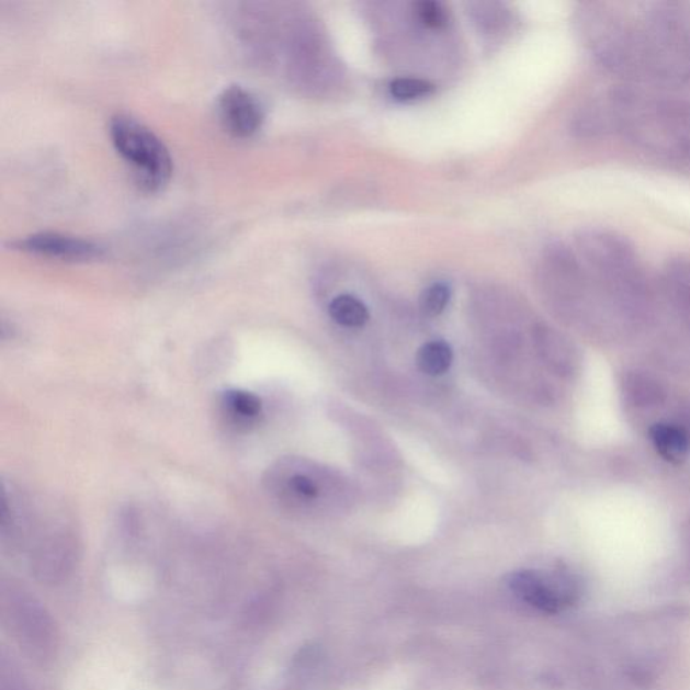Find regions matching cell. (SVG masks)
Wrapping results in <instances>:
<instances>
[{"label": "cell", "instance_id": "cell-1", "mask_svg": "<svg viewBox=\"0 0 690 690\" xmlns=\"http://www.w3.org/2000/svg\"><path fill=\"white\" fill-rule=\"evenodd\" d=\"M690 21L670 4L636 14L599 3L586 16L587 43L601 67L629 84L690 82Z\"/></svg>", "mask_w": 690, "mask_h": 690}, {"label": "cell", "instance_id": "cell-2", "mask_svg": "<svg viewBox=\"0 0 690 690\" xmlns=\"http://www.w3.org/2000/svg\"><path fill=\"white\" fill-rule=\"evenodd\" d=\"M606 123L659 162L690 167V100L624 84L610 93Z\"/></svg>", "mask_w": 690, "mask_h": 690}, {"label": "cell", "instance_id": "cell-3", "mask_svg": "<svg viewBox=\"0 0 690 690\" xmlns=\"http://www.w3.org/2000/svg\"><path fill=\"white\" fill-rule=\"evenodd\" d=\"M2 536L13 545L27 544L29 563L39 581L67 579L78 562V534L67 512L15 486L4 487Z\"/></svg>", "mask_w": 690, "mask_h": 690}, {"label": "cell", "instance_id": "cell-4", "mask_svg": "<svg viewBox=\"0 0 690 690\" xmlns=\"http://www.w3.org/2000/svg\"><path fill=\"white\" fill-rule=\"evenodd\" d=\"M577 257L593 280L624 308H640L647 282L631 241L607 228L586 229L577 238Z\"/></svg>", "mask_w": 690, "mask_h": 690}, {"label": "cell", "instance_id": "cell-5", "mask_svg": "<svg viewBox=\"0 0 690 690\" xmlns=\"http://www.w3.org/2000/svg\"><path fill=\"white\" fill-rule=\"evenodd\" d=\"M110 138L135 181L146 192H158L173 174V158L168 146L144 122L117 114L110 121Z\"/></svg>", "mask_w": 690, "mask_h": 690}, {"label": "cell", "instance_id": "cell-6", "mask_svg": "<svg viewBox=\"0 0 690 690\" xmlns=\"http://www.w3.org/2000/svg\"><path fill=\"white\" fill-rule=\"evenodd\" d=\"M2 613L5 626L29 658L45 665L56 657L57 626L38 599L20 588L4 589Z\"/></svg>", "mask_w": 690, "mask_h": 690}, {"label": "cell", "instance_id": "cell-7", "mask_svg": "<svg viewBox=\"0 0 690 690\" xmlns=\"http://www.w3.org/2000/svg\"><path fill=\"white\" fill-rule=\"evenodd\" d=\"M507 586L522 603L547 615L574 609L584 595L580 576L566 568L518 570L507 577Z\"/></svg>", "mask_w": 690, "mask_h": 690}, {"label": "cell", "instance_id": "cell-8", "mask_svg": "<svg viewBox=\"0 0 690 690\" xmlns=\"http://www.w3.org/2000/svg\"><path fill=\"white\" fill-rule=\"evenodd\" d=\"M216 115L224 132L238 139H250L261 132L267 112L257 94L246 87L224 88L216 100Z\"/></svg>", "mask_w": 690, "mask_h": 690}, {"label": "cell", "instance_id": "cell-9", "mask_svg": "<svg viewBox=\"0 0 690 690\" xmlns=\"http://www.w3.org/2000/svg\"><path fill=\"white\" fill-rule=\"evenodd\" d=\"M11 249L29 256L61 262H91L104 256V247L79 236L61 233H37L10 244Z\"/></svg>", "mask_w": 690, "mask_h": 690}, {"label": "cell", "instance_id": "cell-10", "mask_svg": "<svg viewBox=\"0 0 690 690\" xmlns=\"http://www.w3.org/2000/svg\"><path fill=\"white\" fill-rule=\"evenodd\" d=\"M217 409L224 425L238 433H247L258 427L264 412L262 398L244 388H228L220 393Z\"/></svg>", "mask_w": 690, "mask_h": 690}, {"label": "cell", "instance_id": "cell-11", "mask_svg": "<svg viewBox=\"0 0 690 690\" xmlns=\"http://www.w3.org/2000/svg\"><path fill=\"white\" fill-rule=\"evenodd\" d=\"M621 392L626 403L634 408H656L665 403L666 392L659 381L641 370L624 371Z\"/></svg>", "mask_w": 690, "mask_h": 690}, {"label": "cell", "instance_id": "cell-12", "mask_svg": "<svg viewBox=\"0 0 690 690\" xmlns=\"http://www.w3.org/2000/svg\"><path fill=\"white\" fill-rule=\"evenodd\" d=\"M654 450L670 464H682L689 453V438L680 425L656 423L648 430Z\"/></svg>", "mask_w": 690, "mask_h": 690}, {"label": "cell", "instance_id": "cell-13", "mask_svg": "<svg viewBox=\"0 0 690 690\" xmlns=\"http://www.w3.org/2000/svg\"><path fill=\"white\" fill-rule=\"evenodd\" d=\"M453 351L445 341L436 340L423 344L417 353V365L423 374L440 376L451 369Z\"/></svg>", "mask_w": 690, "mask_h": 690}, {"label": "cell", "instance_id": "cell-14", "mask_svg": "<svg viewBox=\"0 0 690 690\" xmlns=\"http://www.w3.org/2000/svg\"><path fill=\"white\" fill-rule=\"evenodd\" d=\"M665 283L678 306L690 312V258H678L665 270Z\"/></svg>", "mask_w": 690, "mask_h": 690}, {"label": "cell", "instance_id": "cell-15", "mask_svg": "<svg viewBox=\"0 0 690 690\" xmlns=\"http://www.w3.org/2000/svg\"><path fill=\"white\" fill-rule=\"evenodd\" d=\"M329 315L341 327L361 328L369 321V310L361 299L343 294L329 304Z\"/></svg>", "mask_w": 690, "mask_h": 690}, {"label": "cell", "instance_id": "cell-16", "mask_svg": "<svg viewBox=\"0 0 690 690\" xmlns=\"http://www.w3.org/2000/svg\"><path fill=\"white\" fill-rule=\"evenodd\" d=\"M392 97L400 100V102H410V100L429 97L433 93L434 86L432 82L415 78H400L394 80L388 87Z\"/></svg>", "mask_w": 690, "mask_h": 690}, {"label": "cell", "instance_id": "cell-17", "mask_svg": "<svg viewBox=\"0 0 690 690\" xmlns=\"http://www.w3.org/2000/svg\"><path fill=\"white\" fill-rule=\"evenodd\" d=\"M451 299V287L444 282L433 283L422 293L420 306L423 315L436 317L445 310Z\"/></svg>", "mask_w": 690, "mask_h": 690}, {"label": "cell", "instance_id": "cell-18", "mask_svg": "<svg viewBox=\"0 0 690 690\" xmlns=\"http://www.w3.org/2000/svg\"><path fill=\"white\" fill-rule=\"evenodd\" d=\"M416 13L422 25L440 29L446 25V13L442 4L434 0H422L416 4Z\"/></svg>", "mask_w": 690, "mask_h": 690}, {"label": "cell", "instance_id": "cell-19", "mask_svg": "<svg viewBox=\"0 0 690 690\" xmlns=\"http://www.w3.org/2000/svg\"><path fill=\"white\" fill-rule=\"evenodd\" d=\"M2 688L3 690H22L20 687L16 686L15 682H8L5 680H3Z\"/></svg>", "mask_w": 690, "mask_h": 690}]
</instances>
